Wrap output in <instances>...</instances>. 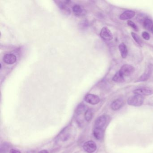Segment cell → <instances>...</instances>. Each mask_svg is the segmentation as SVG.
Masks as SVG:
<instances>
[{
  "mask_svg": "<svg viewBox=\"0 0 153 153\" xmlns=\"http://www.w3.org/2000/svg\"><path fill=\"white\" fill-rule=\"evenodd\" d=\"M145 98L143 96L139 95H133L128 99V103L130 106L134 107H140L144 103Z\"/></svg>",
  "mask_w": 153,
  "mask_h": 153,
  "instance_id": "obj_1",
  "label": "cell"
},
{
  "mask_svg": "<svg viewBox=\"0 0 153 153\" xmlns=\"http://www.w3.org/2000/svg\"><path fill=\"white\" fill-rule=\"evenodd\" d=\"M153 72V65L150 64L147 66L145 72L137 79L135 82L145 81L150 77Z\"/></svg>",
  "mask_w": 153,
  "mask_h": 153,
  "instance_id": "obj_2",
  "label": "cell"
},
{
  "mask_svg": "<svg viewBox=\"0 0 153 153\" xmlns=\"http://www.w3.org/2000/svg\"><path fill=\"white\" fill-rule=\"evenodd\" d=\"M135 68L129 64H124L121 67L119 72L124 76H128L134 72Z\"/></svg>",
  "mask_w": 153,
  "mask_h": 153,
  "instance_id": "obj_3",
  "label": "cell"
},
{
  "mask_svg": "<svg viewBox=\"0 0 153 153\" xmlns=\"http://www.w3.org/2000/svg\"><path fill=\"white\" fill-rule=\"evenodd\" d=\"M100 35L101 38L106 41H111L113 38L112 32L107 27H104L102 28Z\"/></svg>",
  "mask_w": 153,
  "mask_h": 153,
  "instance_id": "obj_4",
  "label": "cell"
},
{
  "mask_svg": "<svg viewBox=\"0 0 153 153\" xmlns=\"http://www.w3.org/2000/svg\"><path fill=\"white\" fill-rule=\"evenodd\" d=\"M135 94L139 95L141 96H150L153 94V90L148 87H142L136 89L133 91Z\"/></svg>",
  "mask_w": 153,
  "mask_h": 153,
  "instance_id": "obj_5",
  "label": "cell"
},
{
  "mask_svg": "<svg viewBox=\"0 0 153 153\" xmlns=\"http://www.w3.org/2000/svg\"><path fill=\"white\" fill-rule=\"evenodd\" d=\"M85 102L92 105L98 104L100 101V99L98 96L93 94H88L85 98Z\"/></svg>",
  "mask_w": 153,
  "mask_h": 153,
  "instance_id": "obj_6",
  "label": "cell"
},
{
  "mask_svg": "<svg viewBox=\"0 0 153 153\" xmlns=\"http://www.w3.org/2000/svg\"><path fill=\"white\" fill-rule=\"evenodd\" d=\"M83 148L86 152L88 153H93L97 149V145L94 141H87L83 145Z\"/></svg>",
  "mask_w": 153,
  "mask_h": 153,
  "instance_id": "obj_7",
  "label": "cell"
},
{
  "mask_svg": "<svg viewBox=\"0 0 153 153\" xmlns=\"http://www.w3.org/2000/svg\"><path fill=\"white\" fill-rule=\"evenodd\" d=\"M107 122V118L104 115H102L98 117L95 122L94 128H102L104 127Z\"/></svg>",
  "mask_w": 153,
  "mask_h": 153,
  "instance_id": "obj_8",
  "label": "cell"
},
{
  "mask_svg": "<svg viewBox=\"0 0 153 153\" xmlns=\"http://www.w3.org/2000/svg\"><path fill=\"white\" fill-rule=\"evenodd\" d=\"M135 15V12L133 10H126L120 16V19L121 20H126L131 19L134 17Z\"/></svg>",
  "mask_w": 153,
  "mask_h": 153,
  "instance_id": "obj_9",
  "label": "cell"
},
{
  "mask_svg": "<svg viewBox=\"0 0 153 153\" xmlns=\"http://www.w3.org/2000/svg\"><path fill=\"white\" fill-rule=\"evenodd\" d=\"M3 60L4 63L5 64H12L16 62L17 58L14 55L8 53L4 55Z\"/></svg>",
  "mask_w": 153,
  "mask_h": 153,
  "instance_id": "obj_10",
  "label": "cell"
},
{
  "mask_svg": "<svg viewBox=\"0 0 153 153\" xmlns=\"http://www.w3.org/2000/svg\"><path fill=\"white\" fill-rule=\"evenodd\" d=\"M124 105V102L121 99H118L114 101L111 104V108L114 111L119 110Z\"/></svg>",
  "mask_w": 153,
  "mask_h": 153,
  "instance_id": "obj_11",
  "label": "cell"
},
{
  "mask_svg": "<svg viewBox=\"0 0 153 153\" xmlns=\"http://www.w3.org/2000/svg\"><path fill=\"white\" fill-rule=\"evenodd\" d=\"M119 49L122 58L126 59L128 54V48L126 44L124 43L120 44L119 46Z\"/></svg>",
  "mask_w": 153,
  "mask_h": 153,
  "instance_id": "obj_12",
  "label": "cell"
},
{
  "mask_svg": "<svg viewBox=\"0 0 153 153\" xmlns=\"http://www.w3.org/2000/svg\"><path fill=\"white\" fill-rule=\"evenodd\" d=\"M94 137L98 140H100L103 138V131L102 128H94Z\"/></svg>",
  "mask_w": 153,
  "mask_h": 153,
  "instance_id": "obj_13",
  "label": "cell"
},
{
  "mask_svg": "<svg viewBox=\"0 0 153 153\" xmlns=\"http://www.w3.org/2000/svg\"><path fill=\"white\" fill-rule=\"evenodd\" d=\"M143 26L148 30H151L153 26V23L150 18H146L143 21Z\"/></svg>",
  "mask_w": 153,
  "mask_h": 153,
  "instance_id": "obj_14",
  "label": "cell"
},
{
  "mask_svg": "<svg viewBox=\"0 0 153 153\" xmlns=\"http://www.w3.org/2000/svg\"><path fill=\"white\" fill-rule=\"evenodd\" d=\"M112 80L115 82L123 83L124 81V77L119 71L116 73L112 78Z\"/></svg>",
  "mask_w": 153,
  "mask_h": 153,
  "instance_id": "obj_15",
  "label": "cell"
},
{
  "mask_svg": "<svg viewBox=\"0 0 153 153\" xmlns=\"http://www.w3.org/2000/svg\"><path fill=\"white\" fill-rule=\"evenodd\" d=\"M131 35L132 37L133 38V39L141 47H142L143 46V43L141 40V38H140L139 35L136 33L135 32H132L131 33Z\"/></svg>",
  "mask_w": 153,
  "mask_h": 153,
  "instance_id": "obj_16",
  "label": "cell"
},
{
  "mask_svg": "<svg viewBox=\"0 0 153 153\" xmlns=\"http://www.w3.org/2000/svg\"><path fill=\"white\" fill-rule=\"evenodd\" d=\"M73 11L75 15L80 16L82 14L83 9L80 5H76L73 7Z\"/></svg>",
  "mask_w": 153,
  "mask_h": 153,
  "instance_id": "obj_17",
  "label": "cell"
},
{
  "mask_svg": "<svg viewBox=\"0 0 153 153\" xmlns=\"http://www.w3.org/2000/svg\"><path fill=\"white\" fill-rule=\"evenodd\" d=\"M93 113L91 110H87L85 114V119L87 121H90L92 120Z\"/></svg>",
  "mask_w": 153,
  "mask_h": 153,
  "instance_id": "obj_18",
  "label": "cell"
},
{
  "mask_svg": "<svg viewBox=\"0 0 153 153\" xmlns=\"http://www.w3.org/2000/svg\"><path fill=\"white\" fill-rule=\"evenodd\" d=\"M85 109V107L84 104H80L78 106L76 109V113L78 115L82 114L83 112H84Z\"/></svg>",
  "mask_w": 153,
  "mask_h": 153,
  "instance_id": "obj_19",
  "label": "cell"
},
{
  "mask_svg": "<svg viewBox=\"0 0 153 153\" xmlns=\"http://www.w3.org/2000/svg\"><path fill=\"white\" fill-rule=\"evenodd\" d=\"M9 148V145L8 143H4L1 146V153H6Z\"/></svg>",
  "mask_w": 153,
  "mask_h": 153,
  "instance_id": "obj_20",
  "label": "cell"
},
{
  "mask_svg": "<svg viewBox=\"0 0 153 153\" xmlns=\"http://www.w3.org/2000/svg\"><path fill=\"white\" fill-rule=\"evenodd\" d=\"M127 24H128V25L130 26V27L133 28V29H134L135 31H138V27H137V26L136 25V24H135L134 23H133V22L131 20H128V22H127Z\"/></svg>",
  "mask_w": 153,
  "mask_h": 153,
  "instance_id": "obj_21",
  "label": "cell"
},
{
  "mask_svg": "<svg viewBox=\"0 0 153 153\" xmlns=\"http://www.w3.org/2000/svg\"><path fill=\"white\" fill-rule=\"evenodd\" d=\"M142 36L144 39L149 40L150 39V35L148 32L146 31H143L142 33Z\"/></svg>",
  "mask_w": 153,
  "mask_h": 153,
  "instance_id": "obj_22",
  "label": "cell"
},
{
  "mask_svg": "<svg viewBox=\"0 0 153 153\" xmlns=\"http://www.w3.org/2000/svg\"><path fill=\"white\" fill-rule=\"evenodd\" d=\"M10 153H21L20 151L16 150L11 149L10 151Z\"/></svg>",
  "mask_w": 153,
  "mask_h": 153,
  "instance_id": "obj_23",
  "label": "cell"
},
{
  "mask_svg": "<svg viewBox=\"0 0 153 153\" xmlns=\"http://www.w3.org/2000/svg\"><path fill=\"white\" fill-rule=\"evenodd\" d=\"M39 153H48V151L47 150H41V151H40Z\"/></svg>",
  "mask_w": 153,
  "mask_h": 153,
  "instance_id": "obj_24",
  "label": "cell"
},
{
  "mask_svg": "<svg viewBox=\"0 0 153 153\" xmlns=\"http://www.w3.org/2000/svg\"><path fill=\"white\" fill-rule=\"evenodd\" d=\"M151 31H152V33H153V27H152V29H151Z\"/></svg>",
  "mask_w": 153,
  "mask_h": 153,
  "instance_id": "obj_25",
  "label": "cell"
}]
</instances>
